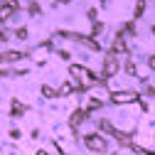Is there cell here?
I'll use <instances>...</instances> for the list:
<instances>
[{
	"instance_id": "1",
	"label": "cell",
	"mask_w": 155,
	"mask_h": 155,
	"mask_svg": "<svg viewBox=\"0 0 155 155\" xmlns=\"http://www.w3.org/2000/svg\"><path fill=\"white\" fill-rule=\"evenodd\" d=\"M135 99H138V94H135V91H116V94H111V101L118 104V106H123V104H133Z\"/></svg>"
},
{
	"instance_id": "2",
	"label": "cell",
	"mask_w": 155,
	"mask_h": 155,
	"mask_svg": "<svg viewBox=\"0 0 155 155\" xmlns=\"http://www.w3.org/2000/svg\"><path fill=\"white\" fill-rule=\"evenodd\" d=\"M86 145H89V150H94V153H106V140L101 138V135H96V133L86 135Z\"/></svg>"
},
{
	"instance_id": "3",
	"label": "cell",
	"mask_w": 155,
	"mask_h": 155,
	"mask_svg": "<svg viewBox=\"0 0 155 155\" xmlns=\"http://www.w3.org/2000/svg\"><path fill=\"white\" fill-rule=\"evenodd\" d=\"M71 79H79L84 86H89V84H94V76H89V71L84 69V67H71Z\"/></svg>"
},
{
	"instance_id": "4",
	"label": "cell",
	"mask_w": 155,
	"mask_h": 155,
	"mask_svg": "<svg viewBox=\"0 0 155 155\" xmlns=\"http://www.w3.org/2000/svg\"><path fill=\"white\" fill-rule=\"evenodd\" d=\"M116 71H118V62H116V54L111 52L106 57V64H104V74L106 76H116Z\"/></svg>"
},
{
	"instance_id": "5",
	"label": "cell",
	"mask_w": 155,
	"mask_h": 155,
	"mask_svg": "<svg viewBox=\"0 0 155 155\" xmlns=\"http://www.w3.org/2000/svg\"><path fill=\"white\" fill-rule=\"evenodd\" d=\"M8 15H10V10L3 8V10H0V20H8Z\"/></svg>"
},
{
	"instance_id": "6",
	"label": "cell",
	"mask_w": 155,
	"mask_h": 155,
	"mask_svg": "<svg viewBox=\"0 0 155 155\" xmlns=\"http://www.w3.org/2000/svg\"><path fill=\"white\" fill-rule=\"evenodd\" d=\"M148 64H150V69H155V57H150V59H148Z\"/></svg>"
}]
</instances>
